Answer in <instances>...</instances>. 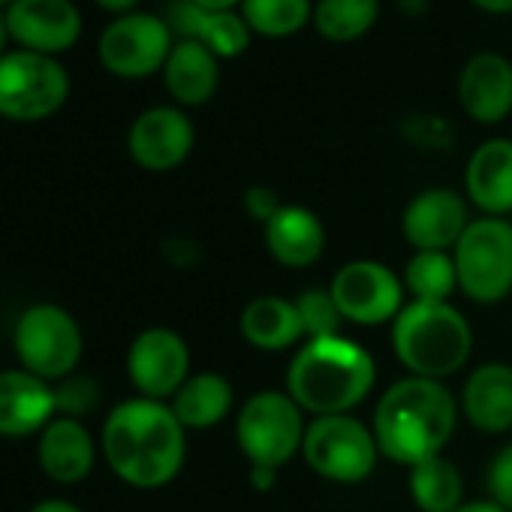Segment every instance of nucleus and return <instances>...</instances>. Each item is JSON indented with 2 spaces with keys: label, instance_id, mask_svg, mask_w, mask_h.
<instances>
[{
  "label": "nucleus",
  "instance_id": "nucleus-1",
  "mask_svg": "<svg viewBox=\"0 0 512 512\" xmlns=\"http://www.w3.org/2000/svg\"><path fill=\"white\" fill-rule=\"evenodd\" d=\"M109 470L142 491L169 485L187 458V428L166 401L130 398L112 407L100 431Z\"/></svg>",
  "mask_w": 512,
  "mask_h": 512
},
{
  "label": "nucleus",
  "instance_id": "nucleus-2",
  "mask_svg": "<svg viewBox=\"0 0 512 512\" xmlns=\"http://www.w3.org/2000/svg\"><path fill=\"white\" fill-rule=\"evenodd\" d=\"M461 404L443 380L404 377L392 383L374 410L371 428L380 455L401 467H413L434 455H443L458 425Z\"/></svg>",
  "mask_w": 512,
  "mask_h": 512
},
{
  "label": "nucleus",
  "instance_id": "nucleus-3",
  "mask_svg": "<svg viewBox=\"0 0 512 512\" xmlns=\"http://www.w3.org/2000/svg\"><path fill=\"white\" fill-rule=\"evenodd\" d=\"M374 383V356L344 335L305 341L287 368V392L311 416L353 413L371 395Z\"/></svg>",
  "mask_w": 512,
  "mask_h": 512
},
{
  "label": "nucleus",
  "instance_id": "nucleus-4",
  "mask_svg": "<svg viewBox=\"0 0 512 512\" xmlns=\"http://www.w3.org/2000/svg\"><path fill=\"white\" fill-rule=\"evenodd\" d=\"M392 350L410 377L446 380L473 353V329L452 302H407L392 323Z\"/></svg>",
  "mask_w": 512,
  "mask_h": 512
},
{
  "label": "nucleus",
  "instance_id": "nucleus-5",
  "mask_svg": "<svg viewBox=\"0 0 512 512\" xmlns=\"http://www.w3.org/2000/svg\"><path fill=\"white\" fill-rule=\"evenodd\" d=\"M305 410L287 389L253 392L235 413V440L244 458L256 467L281 470L305 443Z\"/></svg>",
  "mask_w": 512,
  "mask_h": 512
},
{
  "label": "nucleus",
  "instance_id": "nucleus-6",
  "mask_svg": "<svg viewBox=\"0 0 512 512\" xmlns=\"http://www.w3.org/2000/svg\"><path fill=\"white\" fill-rule=\"evenodd\" d=\"M458 290L476 305H497L512 293V220L476 217L455 250Z\"/></svg>",
  "mask_w": 512,
  "mask_h": 512
},
{
  "label": "nucleus",
  "instance_id": "nucleus-7",
  "mask_svg": "<svg viewBox=\"0 0 512 512\" xmlns=\"http://www.w3.org/2000/svg\"><path fill=\"white\" fill-rule=\"evenodd\" d=\"M302 458L326 482L359 485L374 473L380 446L374 428L353 413L314 416L305 431Z\"/></svg>",
  "mask_w": 512,
  "mask_h": 512
},
{
  "label": "nucleus",
  "instance_id": "nucleus-8",
  "mask_svg": "<svg viewBox=\"0 0 512 512\" xmlns=\"http://www.w3.org/2000/svg\"><path fill=\"white\" fill-rule=\"evenodd\" d=\"M13 350L25 371L52 380H67L82 362V329L76 317L52 302L31 305L22 311L13 329Z\"/></svg>",
  "mask_w": 512,
  "mask_h": 512
},
{
  "label": "nucleus",
  "instance_id": "nucleus-9",
  "mask_svg": "<svg viewBox=\"0 0 512 512\" xmlns=\"http://www.w3.org/2000/svg\"><path fill=\"white\" fill-rule=\"evenodd\" d=\"M70 97V76L52 58L40 52L0 55V115L10 121L52 118Z\"/></svg>",
  "mask_w": 512,
  "mask_h": 512
},
{
  "label": "nucleus",
  "instance_id": "nucleus-10",
  "mask_svg": "<svg viewBox=\"0 0 512 512\" xmlns=\"http://www.w3.org/2000/svg\"><path fill=\"white\" fill-rule=\"evenodd\" d=\"M329 293L344 323H356V326L395 323V317L407 305L404 281L377 260H353L341 266L329 284Z\"/></svg>",
  "mask_w": 512,
  "mask_h": 512
},
{
  "label": "nucleus",
  "instance_id": "nucleus-11",
  "mask_svg": "<svg viewBox=\"0 0 512 512\" xmlns=\"http://www.w3.org/2000/svg\"><path fill=\"white\" fill-rule=\"evenodd\" d=\"M172 52V31L163 19L148 13L118 16L100 37V61L121 79H142L166 67Z\"/></svg>",
  "mask_w": 512,
  "mask_h": 512
},
{
  "label": "nucleus",
  "instance_id": "nucleus-12",
  "mask_svg": "<svg viewBox=\"0 0 512 512\" xmlns=\"http://www.w3.org/2000/svg\"><path fill=\"white\" fill-rule=\"evenodd\" d=\"M127 377L142 398L172 401V395L190 377V347L166 326H151L139 332L127 350Z\"/></svg>",
  "mask_w": 512,
  "mask_h": 512
},
{
  "label": "nucleus",
  "instance_id": "nucleus-13",
  "mask_svg": "<svg viewBox=\"0 0 512 512\" xmlns=\"http://www.w3.org/2000/svg\"><path fill=\"white\" fill-rule=\"evenodd\" d=\"M4 25L22 49L52 58L73 49L82 34V16L70 0H16L4 13Z\"/></svg>",
  "mask_w": 512,
  "mask_h": 512
},
{
  "label": "nucleus",
  "instance_id": "nucleus-14",
  "mask_svg": "<svg viewBox=\"0 0 512 512\" xmlns=\"http://www.w3.org/2000/svg\"><path fill=\"white\" fill-rule=\"evenodd\" d=\"M467 202L449 187H428L416 193L404 214L401 232L413 250H455L458 238L470 226Z\"/></svg>",
  "mask_w": 512,
  "mask_h": 512
},
{
  "label": "nucleus",
  "instance_id": "nucleus-15",
  "mask_svg": "<svg viewBox=\"0 0 512 512\" xmlns=\"http://www.w3.org/2000/svg\"><path fill=\"white\" fill-rule=\"evenodd\" d=\"M193 124L181 109L154 106L142 112L127 136L130 157L148 172H169L187 160L193 151Z\"/></svg>",
  "mask_w": 512,
  "mask_h": 512
},
{
  "label": "nucleus",
  "instance_id": "nucleus-16",
  "mask_svg": "<svg viewBox=\"0 0 512 512\" xmlns=\"http://www.w3.org/2000/svg\"><path fill=\"white\" fill-rule=\"evenodd\" d=\"M55 416L58 398L52 383L25 368L0 371V437L22 440L43 434Z\"/></svg>",
  "mask_w": 512,
  "mask_h": 512
},
{
  "label": "nucleus",
  "instance_id": "nucleus-17",
  "mask_svg": "<svg viewBox=\"0 0 512 512\" xmlns=\"http://www.w3.org/2000/svg\"><path fill=\"white\" fill-rule=\"evenodd\" d=\"M37 458L49 479L61 485H76L88 479L97 464V440L82 419L55 416L40 434Z\"/></svg>",
  "mask_w": 512,
  "mask_h": 512
},
{
  "label": "nucleus",
  "instance_id": "nucleus-18",
  "mask_svg": "<svg viewBox=\"0 0 512 512\" xmlns=\"http://www.w3.org/2000/svg\"><path fill=\"white\" fill-rule=\"evenodd\" d=\"M458 100L479 124H497L512 112V64L503 55H473L458 79Z\"/></svg>",
  "mask_w": 512,
  "mask_h": 512
},
{
  "label": "nucleus",
  "instance_id": "nucleus-19",
  "mask_svg": "<svg viewBox=\"0 0 512 512\" xmlns=\"http://www.w3.org/2000/svg\"><path fill=\"white\" fill-rule=\"evenodd\" d=\"M461 413L482 434L512 431V365L485 362L473 368L461 389Z\"/></svg>",
  "mask_w": 512,
  "mask_h": 512
},
{
  "label": "nucleus",
  "instance_id": "nucleus-20",
  "mask_svg": "<svg viewBox=\"0 0 512 512\" xmlns=\"http://www.w3.org/2000/svg\"><path fill=\"white\" fill-rule=\"evenodd\" d=\"M263 238L272 260L287 269H308L320 263L326 250V226L305 205H281V211L263 223Z\"/></svg>",
  "mask_w": 512,
  "mask_h": 512
},
{
  "label": "nucleus",
  "instance_id": "nucleus-21",
  "mask_svg": "<svg viewBox=\"0 0 512 512\" xmlns=\"http://www.w3.org/2000/svg\"><path fill=\"white\" fill-rule=\"evenodd\" d=\"M467 196L485 217L512 214V139H488L467 160Z\"/></svg>",
  "mask_w": 512,
  "mask_h": 512
},
{
  "label": "nucleus",
  "instance_id": "nucleus-22",
  "mask_svg": "<svg viewBox=\"0 0 512 512\" xmlns=\"http://www.w3.org/2000/svg\"><path fill=\"white\" fill-rule=\"evenodd\" d=\"M169 28L181 40H196L217 58H235L250 43V28L244 16L232 10H205L193 0H175L169 10Z\"/></svg>",
  "mask_w": 512,
  "mask_h": 512
},
{
  "label": "nucleus",
  "instance_id": "nucleus-23",
  "mask_svg": "<svg viewBox=\"0 0 512 512\" xmlns=\"http://www.w3.org/2000/svg\"><path fill=\"white\" fill-rule=\"evenodd\" d=\"M241 338L263 353H284L299 350L305 344V329L293 299L284 296H256L244 305L238 317Z\"/></svg>",
  "mask_w": 512,
  "mask_h": 512
},
{
  "label": "nucleus",
  "instance_id": "nucleus-24",
  "mask_svg": "<svg viewBox=\"0 0 512 512\" xmlns=\"http://www.w3.org/2000/svg\"><path fill=\"white\" fill-rule=\"evenodd\" d=\"M169 407L187 431H205L220 425L232 413L235 392L223 374L199 371L187 377V383L172 395Z\"/></svg>",
  "mask_w": 512,
  "mask_h": 512
},
{
  "label": "nucleus",
  "instance_id": "nucleus-25",
  "mask_svg": "<svg viewBox=\"0 0 512 512\" xmlns=\"http://www.w3.org/2000/svg\"><path fill=\"white\" fill-rule=\"evenodd\" d=\"M163 79L169 94L181 106H199L217 91V79H220L217 55L196 40H178L166 58Z\"/></svg>",
  "mask_w": 512,
  "mask_h": 512
},
{
  "label": "nucleus",
  "instance_id": "nucleus-26",
  "mask_svg": "<svg viewBox=\"0 0 512 512\" xmlns=\"http://www.w3.org/2000/svg\"><path fill=\"white\" fill-rule=\"evenodd\" d=\"M407 485L413 503L422 512H455L464 506V476L443 455L413 464Z\"/></svg>",
  "mask_w": 512,
  "mask_h": 512
},
{
  "label": "nucleus",
  "instance_id": "nucleus-27",
  "mask_svg": "<svg viewBox=\"0 0 512 512\" xmlns=\"http://www.w3.org/2000/svg\"><path fill=\"white\" fill-rule=\"evenodd\" d=\"M404 290L413 302H449L458 290V272L449 250H413L404 266Z\"/></svg>",
  "mask_w": 512,
  "mask_h": 512
},
{
  "label": "nucleus",
  "instance_id": "nucleus-28",
  "mask_svg": "<svg viewBox=\"0 0 512 512\" xmlns=\"http://www.w3.org/2000/svg\"><path fill=\"white\" fill-rule=\"evenodd\" d=\"M377 0H320L314 10L317 31L332 43H350L377 22Z\"/></svg>",
  "mask_w": 512,
  "mask_h": 512
},
{
  "label": "nucleus",
  "instance_id": "nucleus-29",
  "mask_svg": "<svg viewBox=\"0 0 512 512\" xmlns=\"http://www.w3.org/2000/svg\"><path fill=\"white\" fill-rule=\"evenodd\" d=\"M241 16L266 37H287L311 19V0H244Z\"/></svg>",
  "mask_w": 512,
  "mask_h": 512
},
{
  "label": "nucleus",
  "instance_id": "nucleus-30",
  "mask_svg": "<svg viewBox=\"0 0 512 512\" xmlns=\"http://www.w3.org/2000/svg\"><path fill=\"white\" fill-rule=\"evenodd\" d=\"M293 302H296V311H299V320H302V329H305V341L341 335L344 317H341L329 287L326 290L323 287H311V290L299 293Z\"/></svg>",
  "mask_w": 512,
  "mask_h": 512
},
{
  "label": "nucleus",
  "instance_id": "nucleus-31",
  "mask_svg": "<svg viewBox=\"0 0 512 512\" xmlns=\"http://www.w3.org/2000/svg\"><path fill=\"white\" fill-rule=\"evenodd\" d=\"M55 398H58V416L82 419L97 404V386L88 377H67L61 386H55Z\"/></svg>",
  "mask_w": 512,
  "mask_h": 512
},
{
  "label": "nucleus",
  "instance_id": "nucleus-32",
  "mask_svg": "<svg viewBox=\"0 0 512 512\" xmlns=\"http://www.w3.org/2000/svg\"><path fill=\"white\" fill-rule=\"evenodd\" d=\"M485 485H488V500L512 512V440L500 446L485 470Z\"/></svg>",
  "mask_w": 512,
  "mask_h": 512
},
{
  "label": "nucleus",
  "instance_id": "nucleus-33",
  "mask_svg": "<svg viewBox=\"0 0 512 512\" xmlns=\"http://www.w3.org/2000/svg\"><path fill=\"white\" fill-rule=\"evenodd\" d=\"M281 205H284V202H278L275 190H269V187H250V190L244 193V208H247L256 220H263V223H269V220L281 211Z\"/></svg>",
  "mask_w": 512,
  "mask_h": 512
},
{
  "label": "nucleus",
  "instance_id": "nucleus-34",
  "mask_svg": "<svg viewBox=\"0 0 512 512\" xmlns=\"http://www.w3.org/2000/svg\"><path fill=\"white\" fill-rule=\"evenodd\" d=\"M250 482H253L256 491H269L278 482V470L275 467H256V464H250Z\"/></svg>",
  "mask_w": 512,
  "mask_h": 512
},
{
  "label": "nucleus",
  "instance_id": "nucleus-35",
  "mask_svg": "<svg viewBox=\"0 0 512 512\" xmlns=\"http://www.w3.org/2000/svg\"><path fill=\"white\" fill-rule=\"evenodd\" d=\"M28 512H82L73 500H64V497H46L40 503H34Z\"/></svg>",
  "mask_w": 512,
  "mask_h": 512
},
{
  "label": "nucleus",
  "instance_id": "nucleus-36",
  "mask_svg": "<svg viewBox=\"0 0 512 512\" xmlns=\"http://www.w3.org/2000/svg\"><path fill=\"white\" fill-rule=\"evenodd\" d=\"M455 512H506L503 506H497L494 500H473V503H464L461 509Z\"/></svg>",
  "mask_w": 512,
  "mask_h": 512
},
{
  "label": "nucleus",
  "instance_id": "nucleus-37",
  "mask_svg": "<svg viewBox=\"0 0 512 512\" xmlns=\"http://www.w3.org/2000/svg\"><path fill=\"white\" fill-rule=\"evenodd\" d=\"M97 4L103 7V10H109V13H130L136 4H139V0H97Z\"/></svg>",
  "mask_w": 512,
  "mask_h": 512
},
{
  "label": "nucleus",
  "instance_id": "nucleus-38",
  "mask_svg": "<svg viewBox=\"0 0 512 512\" xmlns=\"http://www.w3.org/2000/svg\"><path fill=\"white\" fill-rule=\"evenodd\" d=\"M476 4L488 13H509L512 10V0H476Z\"/></svg>",
  "mask_w": 512,
  "mask_h": 512
},
{
  "label": "nucleus",
  "instance_id": "nucleus-39",
  "mask_svg": "<svg viewBox=\"0 0 512 512\" xmlns=\"http://www.w3.org/2000/svg\"><path fill=\"white\" fill-rule=\"evenodd\" d=\"M193 4H199L205 10H232L238 0H193Z\"/></svg>",
  "mask_w": 512,
  "mask_h": 512
},
{
  "label": "nucleus",
  "instance_id": "nucleus-40",
  "mask_svg": "<svg viewBox=\"0 0 512 512\" xmlns=\"http://www.w3.org/2000/svg\"><path fill=\"white\" fill-rule=\"evenodd\" d=\"M4 40H7V25H4V16H0V55H4Z\"/></svg>",
  "mask_w": 512,
  "mask_h": 512
},
{
  "label": "nucleus",
  "instance_id": "nucleus-41",
  "mask_svg": "<svg viewBox=\"0 0 512 512\" xmlns=\"http://www.w3.org/2000/svg\"><path fill=\"white\" fill-rule=\"evenodd\" d=\"M13 4H16V0H0V10H4V13H7V10H10Z\"/></svg>",
  "mask_w": 512,
  "mask_h": 512
}]
</instances>
